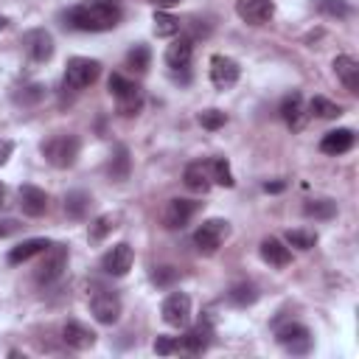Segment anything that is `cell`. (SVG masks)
<instances>
[{
	"label": "cell",
	"instance_id": "cell-1",
	"mask_svg": "<svg viewBox=\"0 0 359 359\" xmlns=\"http://www.w3.org/2000/svg\"><path fill=\"white\" fill-rule=\"evenodd\" d=\"M121 17L123 8L115 0H84L65 14L67 25L76 31H109L121 22Z\"/></svg>",
	"mask_w": 359,
	"mask_h": 359
},
{
	"label": "cell",
	"instance_id": "cell-2",
	"mask_svg": "<svg viewBox=\"0 0 359 359\" xmlns=\"http://www.w3.org/2000/svg\"><path fill=\"white\" fill-rule=\"evenodd\" d=\"M109 93L115 95L118 112H121L123 118L137 115L140 107H143V101H146L143 87H140L137 81H132V79H123L121 73H112V76H109Z\"/></svg>",
	"mask_w": 359,
	"mask_h": 359
},
{
	"label": "cell",
	"instance_id": "cell-3",
	"mask_svg": "<svg viewBox=\"0 0 359 359\" xmlns=\"http://www.w3.org/2000/svg\"><path fill=\"white\" fill-rule=\"evenodd\" d=\"M79 137L76 135H50L42 143V154L53 168H70L79 157Z\"/></svg>",
	"mask_w": 359,
	"mask_h": 359
},
{
	"label": "cell",
	"instance_id": "cell-4",
	"mask_svg": "<svg viewBox=\"0 0 359 359\" xmlns=\"http://www.w3.org/2000/svg\"><path fill=\"white\" fill-rule=\"evenodd\" d=\"M101 76V65L95 59H87V56H73L65 67V81H62V90H70V93H79L84 87H90L95 79Z\"/></svg>",
	"mask_w": 359,
	"mask_h": 359
},
{
	"label": "cell",
	"instance_id": "cell-5",
	"mask_svg": "<svg viewBox=\"0 0 359 359\" xmlns=\"http://www.w3.org/2000/svg\"><path fill=\"white\" fill-rule=\"evenodd\" d=\"M67 269V247L62 244H48V250H42V261L34 272L39 286H50L53 280L62 278V272Z\"/></svg>",
	"mask_w": 359,
	"mask_h": 359
},
{
	"label": "cell",
	"instance_id": "cell-6",
	"mask_svg": "<svg viewBox=\"0 0 359 359\" xmlns=\"http://www.w3.org/2000/svg\"><path fill=\"white\" fill-rule=\"evenodd\" d=\"M227 236H230V224H227L224 219H208V222H202V224L196 227L194 244H196L199 252L210 255V252H216V250L224 244Z\"/></svg>",
	"mask_w": 359,
	"mask_h": 359
},
{
	"label": "cell",
	"instance_id": "cell-7",
	"mask_svg": "<svg viewBox=\"0 0 359 359\" xmlns=\"http://www.w3.org/2000/svg\"><path fill=\"white\" fill-rule=\"evenodd\" d=\"M90 311H93V317H95L101 325H112V323H118V317H121V297H118L112 289L98 286V289L90 294Z\"/></svg>",
	"mask_w": 359,
	"mask_h": 359
},
{
	"label": "cell",
	"instance_id": "cell-8",
	"mask_svg": "<svg viewBox=\"0 0 359 359\" xmlns=\"http://www.w3.org/2000/svg\"><path fill=\"white\" fill-rule=\"evenodd\" d=\"M275 337H278L280 348H286V351H289V353H294V356L309 353V351H311V345H314L311 331H309L303 323H286V325H280V328L275 331Z\"/></svg>",
	"mask_w": 359,
	"mask_h": 359
},
{
	"label": "cell",
	"instance_id": "cell-9",
	"mask_svg": "<svg viewBox=\"0 0 359 359\" xmlns=\"http://www.w3.org/2000/svg\"><path fill=\"white\" fill-rule=\"evenodd\" d=\"M132 261H135V252L126 241H118L115 247H109L101 258V269L112 278H123L129 269H132Z\"/></svg>",
	"mask_w": 359,
	"mask_h": 359
},
{
	"label": "cell",
	"instance_id": "cell-10",
	"mask_svg": "<svg viewBox=\"0 0 359 359\" xmlns=\"http://www.w3.org/2000/svg\"><path fill=\"white\" fill-rule=\"evenodd\" d=\"M199 208H202V202H196V199H171V202L165 205V210H163V224H165L168 230L185 227V224L191 222V216H194Z\"/></svg>",
	"mask_w": 359,
	"mask_h": 359
},
{
	"label": "cell",
	"instance_id": "cell-11",
	"mask_svg": "<svg viewBox=\"0 0 359 359\" xmlns=\"http://www.w3.org/2000/svg\"><path fill=\"white\" fill-rule=\"evenodd\" d=\"M163 320L174 328H182L191 317V297L185 292H171L165 300H163Z\"/></svg>",
	"mask_w": 359,
	"mask_h": 359
},
{
	"label": "cell",
	"instance_id": "cell-12",
	"mask_svg": "<svg viewBox=\"0 0 359 359\" xmlns=\"http://www.w3.org/2000/svg\"><path fill=\"white\" fill-rule=\"evenodd\" d=\"M238 62L236 59H230V56H213L210 59V81H213V87L216 90H227V87H233L236 81H238Z\"/></svg>",
	"mask_w": 359,
	"mask_h": 359
},
{
	"label": "cell",
	"instance_id": "cell-13",
	"mask_svg": "<svg viewBox=\"0 0 359 359\" xmlns=\"http://www.w3.org/2000/svg\"><path fill=\"white\" fill-rule=\"evenodd\" d=\"M236 14L247 22V25H266L275 14L272 0H238L236 3Z\"/></svg>",
	"mask_w": 359,
	"mask_h": 359
},
{
	"label": "cell",
	"instance_id": "cell-14",
	"mask_svg": "<svg viewBox=\"0 0 359 359\" xmlns=\"http://www.w3.org/2000/svg\"><path fill=\"white\" fill-rule=\"evenodd\" d=\"M22 45L34 62H48L53 56V36L45 28H34L22 34Z\"/></svg>",
	"mask_w": 359,
	"mask_h": 359
},
{
	"label": "cell",
	"instance_id": "cell-15",
	"mask_svg": "<svg viewBox=\"0 0 359 359\" xmlns=\"http://www.w3.org/2000/svg\"><path fill=\"white\" fill-rule=\"evenodd\" d=\"M17 199H20V210L25 216H34L36 219V216H42L48 210V194L42 188H36V185H22L20 194H17Z\"/></svg>",
	"mask_w": 359,
	"mask_h": 359
},
{
	"label": "cell",
	"instance_id": "cell-16",
	"mask_svg": "<svg viewBox=\"0 0 359 359\" xmlns=\"http://www.w3.org/2000/svg\"><path fill=\"white\" fill-rule=\"evenodd\" d=\"M191 56H194V39L191 36H180L177 42H171L165 48V65L171 70H188Z\"/></svg>",
	"mask_w": 359,
	"mask_h": 359
},
{
	"label": "cell",
	"instance_id": "cell-17",
	"mask_svg": "<svg viewBox=\"0 0 359 359\" xmlns=\"http://www.w3.org/2000/svg\"><path fill=\"white\" fill-rule=\"evenodd\" d=\"M353 140H356L353 129H331V132L323 135V140H320V151L337 157V154H345L348 149H353Z\"/></svg>",
	"mask_w": 359,
	"mask_h": 359
},
{
	"label": "cell",
	"instance_id": "cell-18",
	"mask_svg": "<svg viewBox=\"0 0 359 359\" xmlns=\"http://www.w3.org/2000/svg\"><path fill=\"white\" fill-rule=\"evenodd\" d=\"M182 182H185V188L194 191V194H208L210 185H213L208 163H188L185 171H182Z\"/></svg>",
	"mask_w": 359,
	"mask_h": 359
},
{
	"label": "cell",
	"instance_id": "cell-19",
	"mask_svg": "<svg viewBox=\"0 0 359 359\" xmlns=\"http://www.w3.org/2000/svg\"><path fill=\"white\" fill-rule=\"evenodd\" d=\"M210 339H213V328H210L208 323H199V325H194V328L180 339V348H182L185 353L196 356V353H205V351H208Z\"/></svg>",
	"mask_w": 359,
	"mask_h": 359
},
{
	"label": "cell",
	"instance_id": "cell-20",
	"mask_svg": "<svg viewBox=\"0 0 359 359\" xmlns=\"http://www.w3.org/2000/svg\"><path fill=\"white\" fill-rule=\"evenodd\" d=\"M62 339H65V345L73 348V351H87V348L95 345V331H90V328L81 325V323H65Z\"/></svg>",
	"mask_w": 359,
	"mask_h": 359
},
{
	"label": "cell",
	"instance_id": "cell-21",
	"mask_svg": "<svg viewBox=\"0 0 359 359\" xmlns=\"http://www.w3.org/2000/svg\"><path fill=\"white\" fill-rule=\"evenodd\" d=\"M334 73H337V79L345 84V90L348 93H359V62L353 59V56H337L334 59Z\"/></svg>",
	"mask_w": 359,
	"mask_h": 359
},
{
	"label": "cell",
	"instance_id": "cell-22",
	"mask_svg": "<svg viewBox=\"0 0 359 359\" xmlns=\"http://www.w3.org/2000/svg\"><path fill=\"white\" fill-rule=\"evenodd\" d=\"M280 118L292 126V129H300L303 126V118H306V104H303V95L300 93H292L280 101Z\"/></svg>",
	"mask_w": 359,
	"mask_h": 359
},
{
	"label": "cell",
	"instance_id": "cell-23",
	"mask_svg": "<svg viewBox=\"0 0 359 359\" xmlns=\"http://www.w3.org/2000/svg\"><path fill=\"white\" fill-rule=\"evenodd\" d=\"M261 258L269 264V266H286L289 261H292V252H289V247L280 241V238H264L261 241Z\"/></svg>",
	"mask_w": 359,
	"mask_h": 359
},
{
	"label": "cell",
	"instance_id": "cell-24",
	"mask_svg": "<svg viewBox=\"0 0 359 359\" xmlns=\"http://www.w3.org/2000/svg\"><path fill=\"white\" fill-rule=\"evenodd\" d=\"M48 244H50V241H45V238H25L22 244L11 247L8 264H25L28 258H34V255H39L42 250H48Z\"/></svg>",
	"mask_w": 359,
	"mask_h": 359
},
{
	"label": "cell",
	"instance_id": "cell-25",
	"mask_svg": "<svg viewBox=\"0 0 359 359\" xmlns=\"http://www.w3.org/2000/svg\"><path fill=\"white\" fill-rule=\"evenodd\" d=\"M129 168H132V160H129V149H126V146H118V149H115V154L109 157V165H107V174H109V180H115V182L126 180V177H129Z\"/></svg>",
	"mask_w": 359,
	"mask_h": 359
},
{
	"label": "cell",
	"instance_id": "cell-26",
	"mask_svg": "<svg viewBox=\"0 0 359 359\" xmlns=\"http://www.w3.org/2000/svg\"><path fill=\"white\" fill-rule=\"evenodd\" d=\"M90 194L87 191H67V196H65V213L70 216V219H84L87 216V210H90Z\"/></svg>",
	"mask_w": 359,
	"mask_h": 359
},
{
	"label": "cell",
	"instance_id": "cell-27",
	"mask_svg": "<svg viewBox=\"0 0 359 359\" xmlns=\"http://www.w3.org/2000/svg\"><path fill=\"white\" fill-rule=\"evenodd\" d=\"M303 216H309V219H334L337 216V202L334 199H306L303 202Z\"/></svg>",
	"mask_w": 359,
	"mask_h": 359
},
{
	"label": "cell",
	"instance_id": "cell-28",
	"mask_svg": "<svg viewBox=\"0 0 359 359\" xmlns=\"http://www.w3.org/2000/svg\"><path fill=\"white\" fill-rule=\"evenodd\" d=\"M227 300H230L233 306H238V309H244V306H252V303L258 300V289H255V283H247V280H241V283L230 286V292H227Z\"/></svg>",
	"mask_w": 359,
	"mask_h": 359
},
{
	"label": "cell",
	"instance_id": "cell-29",
	"mask_svg": "<svg viewBox=\"0 0 359 359\" xmlns=\"http://www.w3.org/2000/svg\"><path fill=\"white\" fill-rule=\"evenodd\" d=\"M149 62H151V53H149L146 45H135V48L126 53V67H129V70L146 73V70H149Z\"/></svg>",
	"mask_w": 359,
	"mask_h": 359
},
{
	"label": "cell",
	"instance_id": "cell-30",
	"mask_svg": "<svg viewBox=\"0 0 359 359\" xmlns=\"http://www.w3.org/2000/svg\"><path fill=\"white\" fill-rule=\"evenodd\" d=\"M208 168H210V180H213V182H219V185H224V188H230V185L236 182L224 157H213V160L208 163Z\"/></svg>",
	"mask_w": 359,
	"mask_h": 359
},
{
	"label": "cell",
	"instance_id": "cell-31",
	"mask_svg": "<svg viewBox=\"0 0 359 359\" xmlns=\"http://www.w3.org/2000/svg\"><path fill=\"white\" fill-rule=\"evenodd\" d=\"M154 34L157 36H174V34H180V20L174 14L157 11L154 14Z\"/></svg>",
	"mask_w": 359,
	"mask_h": 359
},
{
	"label": "cell",
	"instance_id": "cell-32",
	"mask_svg": "<svg viewBox=\"0 0 359 359\" xmlns=\"http://www.w3.org/2000/svg\"><path fill=\"white\" fill-rule=\"evenodd\" d=\"M309 109H311L317 118H337V115H342V107L334 104V101H328V98H323V95H314V98L309 101Z\"/></svg>",
	"mask_w": 359,
	"mask_h": 359
},
{
	"label": "cell",
	"instance_id": "cell-33",
	"mask_svg": "<svg viewBox=\"0 0 359 359\" xmlns=\"http://www.w3.org/2000/svg\"><path fill=\"white\" fill-rule=\"evenodd\" d=\"M115 222H118V216H112V213H104V216H98L93 224H90V241H104V236L115 227Z\"/></svg>",
	"mask_w": 359,
	"mask_h": 359
},
{
	"label": "cell",
	"instance_id": "cell-34",
	"mask_svg": "<svg viewBox=\"0 0 359 359\" xmlns=\"http://www.w3.org/2000/svg\"><path fill=\"white\" fill-rule=\"evenodd\" d=\"M317 11L325 14V17H337V20H342V17L351 14V6H348L345 0H317Z\"/></svg>",
	"mask_w": 359,
	"mask_h": 359
},
{
	"label": "cell",
	"instance_id": "cell-35",
	"mask_svg": "<svg viewBox=\"0 0 359 359\" xmlns=\"http://www.w3.org/2000/svg\"><path fill=\"white\" fill-rule=\"evenodd\" d=\"M42 98H45V87H42V84H28V87H22V90L14 95V101L22 104V107H34V104H39Z\"/></svg>",
	"mask_w": 359,
	"mask_h": 359
},
{
	"label": "cell",
	"instance_id": "cell-36",
	"mask_svg": "<svg viewBox=\"0 0 359 359\" xmlns=\"http://www.w3.org/2000/svg\"><path fill=\"white\" fill-rule=\"evenodd\" d=\"M286 244L289 247H297V250H311L317 244V236L309 233V230H289L286 233Z\"/></svg>",
	"mask_w": 359,
	"mask_h": 359
},
{
	"label": "cell",
	"instance_id": "cell-37",
	"mask_svg": "<svg viewBox=\"0 0 359 359\" xmlns=\"http://www.w3.org/2000/svg\"><path fill=\"white\" fill-rule=\"evenodd\" d=\"M180 280V269L177 266H154V272H151V283H157V286H171V283H177Z\"/></svg>",
	"mask_w": 359,
	"mask_h": 359
},
{
	"label": "cell",
	"instance_id": "cell-38",
	"mask_svg": "<svg viewBox=\"0 0 359 359\" xmlns=\"http://www.w3.org/2000/svg\"><path fill=\"white\" fill-rule=\"evenodd\" d=\"M224 112L222 109H202L199 112V123L205 126V129H222L224 126Z\"/></svg>",
	"mask_w": 359,
	"mask_h": 359
},
{
	"label": "cell",
	"instance_id": "cell-39",
	"mask_svg": "<svg viewBox=\"0 0 359 359\" xmlns=\"http://www.w3.org/2000/svg\"><path fill=\"white\" fill-rule=\"evenodd\" d=\"M154 351L163 353V356H168V353L180 351V339H177V337H157V339H154Z\"/></svg>",
	"mask_w": 359,
	"mask_h": 359
},
{
	"label": "cell",
	"instance_id": "cell-40",
	"mask_svg": "<svg viewBox=\"0 0 359 359\" xmlns=\"http://www.w3.org/2000/svg\"><path fill=\"white\" fill-rule=\"evenodd\" d=\"M11 151H14V143L3 137V140H0V165H6V160L11 157Z\"/></svg>",
	"mask_w": 359,
	"mask_h": 359
},
{
	"label": "cell",
	"instance_id": "cell-41",
	"mask_svg": "<svg viewBox=\"0 0 359 359\" xmlns=\"http://www.w3.org/2000/svg\"><path fill=\"white\" fill-rule=\"evenodd\" d=\"M14 230H17V222H11V219H8V222H0V238L11 236Z\"/></svg>",
	"mask_w": 359,
	"mask_h": 359
},
{
	"label": "cell",
	"instance_id": "cell-42",
	"mask_svg": "<svg viewBox=\"0 0 359 359\" xmlns=\"http://www.w3.org/2000/svg\"><path fill=\"white\" fill-rule=\"evenodd\" d=\"M283 188H286V182H266V185H264L266 194H280Z\"/></svg>",
	"mask_w": 359,
	"mask_h": 359
},
{
	"label": "cell",
	"instance_id": "cell-43",
	"mask_svg": "<svg viewBox=\"0 0 359 359\" xmlns=\"http://www.w3.org/2000/svg\"><path fill=\"white\" fill-rule=\"evenodd\" d=\"M154 3H157L160 8H171V6H177L180 0H154Z\"/></svg>",
	"mask_w": 359,
	"mask_h": 359
},
{
	"label": "cell",
	"instance_id": "cell-44",
	"mask_svg": "<svg viewBox=\"0 0 359 359\" xmlns=\"http://www.w3.org/2000/svg\"><path fill=\"white\" fill-rule=\"evenodd\" d=\"M3 205H6V185L0 182V208H3Z\"/></svg>",
	"mask_w": 359,
	"mask_h": 359
},
{
	"label": "cell",
	"instance_id": "cell-45",
	"mask_svg": "<svg viewBox=\"0 0 359 359\" xmlns=\"http://www.w3.org/2000/svg\"><path fill=\"white\" fill-rule=\"evenodd\" d=\"M0 28H6V20H3V17H0Z\"/></svg>",
	"mask_w": 359,
	"mask_h": 359
}]
</instances>
